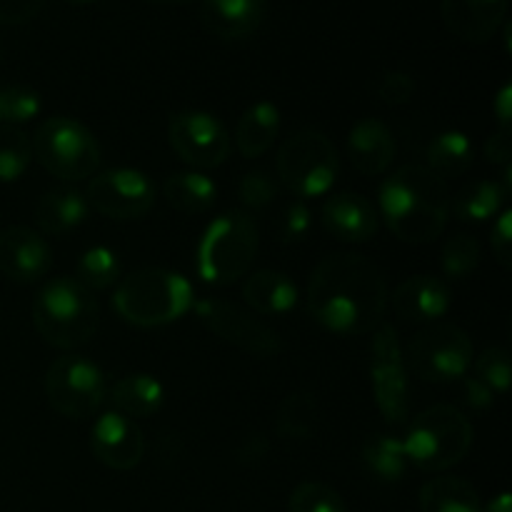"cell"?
<instances>
[{
	"label": "cell",
	"mask_w": 512,
	"mask_h": 512,
	"mask_svg": "<svg viewBox=\"0 0 512 512\" xmlns=\"http://www.w3.org/2000/svg\"><path fill=\"white\" fill-rule=\"evenodd\" d=\"M308 310L328 333L355 338L380 328L388 310V280L360 253H335L315 265L308 283Z\"/></svg>",
	"instance_id": "cell-1"
},
{
	"label": "cell",
	"mask_w": 512,
	"mask_h": 512,
	"mask_svg": "<svg viewBox=\"0 0 512 512\" xmlns=\"http://www.w3.org/2000/svg\"><path fill=\"white\" fill-rule=\"evenodd\" d=\"M378 208L395 238L425 245L438 240L448 228L450 190L425 165H403L380 185Z\"/></svg>",
	"instance_id": "cell-2"
},
{
	"label": "cell",
	"mask_w": 512,
	"mask_h": 512,
	"mask_svg": "<svg viewBox=\"0 0 512 512\" xmlns=\"http://www.w3.org/2000/svg\"><path fill=\"white\" fill-rule=\"evenodd\" d=\"M193 285L165 268H140L118 280L113 308L125 323L160 328L183 318L195 305Z\"/></svg>",
	"instance_id": "cell-3"
},
{
	"label": "cell",
	"mask_w": 512,
	"mask_h": 512,
	"mask_svg": "<svg viewBox=\"0 0 512 512\" xmlns=\"http://www.w3.org/2000/svg\"><path fill=\"white\" fill-rule=\"evenodd\" d=\"M33 325L40 338L58 350L83 348L100 325L93 293L75 278H53L40 288L33 303Z\"/></svg>",
	"instance_id": "cell-4"
},
{
	"label": "cell",
	"mask_w": 512,
	"mask_h": 512,
	"mask_svg": "<svg viewBox=\"0 0 512 512\" xmlns=\"http://www.w3.org/2000/svg\"><path fill=\"white\" fill-rule=\"evenodd\" d=\"M473 423L455 405H433L418 413L403 440L408 463L425 473H445L473 448Z\"/></svg>",
	"instance_id": "cell-5"
},
{
	"label": "cell",
	"mask_w": 512,
	"mask_h": 512,
	"mask_svg": "<svg viewBox=\"0 0 512 512\" xmlns=\"http://www.w3.org/2000/svg\"><path fill=\"white\" fill-rule=\"evenodd\" d=\"M260 248L255 220L245 210H225L205 228L195 268L208 285H233L245 278Z\"/></svg>",
	"instance_id": "cell-6"
},
{
	"label": "cell",
	"mask_w": 512,
	"mask_h": 512,
	"mask_svg": "<svg viewBox=\"0 0 512 512\" xmlns=\"http://www.w3.org/2000/svg\"><path fill=\"white\" fill-rule=\"evenodd\" d=\"M278 180L298 200L320 198L335 185L340 158L333 140L320 130H298L278 150Z\"/></svg>",
	"instance_id": "cell-7"
},
{
	"label": "cell",
	"mask_w": 512,
	"mask_h": 512,
	"mask_svg": "<svg viewBox=\"0 0 512 512\" xmlns=\"http://www.w3.org/2000/svg\"><path fill=\"white\" fill-rule=\"evenodd\" d=\"M33 158L60 180H85L98 173L100 145L93 130L65 115L45 120L30 138Z\"/></svg>",
	"instance_id": "cell-8"
},
{
	"label": "cell",
	"mask_w": 512,
	"mask_h": 512,
	"mask_svg": "<svg viewBox=\"0 0 512 512\" xmlns=\"http://www.w3.org/2000/svg\"><path fill=\"white\" fill-rule=\"evenodd\" d=\"M405 368L425 383H453L470 373L475 348L460 325L433 323L420 330L403 350Z\"/></svg>",
	"instance_id": "cell-9"
},
{
	"label": "cell",
	"mask_w": 512,
	"mask_h": 512,
	"mask_svg": "<svg viewBox=\"0 0 512 512\" xmlns=\"http://www.w3.org/2000/svg\"><path fill=\"white\" fill-rule=\"evenodd\" d=\"M105 395L108 383L103 370L83 355H63L45 370V398L63 418H93L105 403Z\"/></svg>",
	"instance_id": "cell-10"
},
{
	"label": "cell",
	"mask_w": 512,
	"mask_h": 512,
	"mask_svg": "<svg viewBox=\"0 0 512 512\" xmlns=\"http://www.w3.org/2000/svg\"><path fill=\"white\" fill-rule=\"evenodd\" d=\"M370 385L373 398L385 423L403 425L410 410L408 368H405L403 345L393 325H380L370 343Z\"/></svg>",
	"instance_id": "cell-11"
},
{
	"label": "cell",
	"mask_w": 512,
	"mask_h": 512,
	"mask_svg": "<svg viewBox=\"0 0 512 512\" xmlns=\"http://www.w3.org/2000/svg\"><path fill=\"white\" fill-rule=\"evenodd\" d=\"M193 310L210 333L218 335L223 343L243 350V353L258 355V358H275L283 350L280 335L268 323L255 318L253 310H245L230 300L220 298L198 300Z\"/></svg>",
	"instance_id": "cell-12"
},
{
	"label": "cell",
	"mask_w": 512,
	"mask_h": 512,
	"mask_svg": "<svg viewBox=\"0 0 512 512\" xmlns=\"http://www.w3.org/2000/svg\"><path fill=\"white\" fill-rule=\"evenodd\" d=\"M168 140L175 155L198 170L223 165L233 148L225 125L205 110H178L170 115Z\"/></svg>",
	"instance_id": "cell-13"
},
{
	"label": "cell",
	"mask_w": 512,
	"mask_h": 512,
	"mask_svg": "<svg viewBox=\"0 0 512 512\" xmlns=\"http://www.w3.org/2000/svg\"><path fill=\"white\" fill-rule=\"evenodd\" d=\"M85 200L113 220H140L153 210L155 183L135 168L98 170L85 190Z\"/></svg>",
	"instance_id": "cell-14"
},
{
	"label": "cell",
	"mask_w": 512,
	"mask_h": 512,
	"mask_svg": "<svg viewBox=\"0 0 512 512\" xmlns=\"http://www.w3.org/2000/svg\"><path fill=\"white\" fill-rule=\"evenodd\" d=\"M90 450L110 470H133L145 458V438L138 423L118 410L100 415L90 428Z\"/></svg>",
	"instance_id": "cell-15"
},
{
	"label": "cell",
	"mask_w": 512,
	"mask_h": 512,
	"mask_svg": "<svg viewBox=\"0 0 512 512\" xmlns=\"http://www.w3.org/2000/svg\"><path fill=\"white\" fill-rule=\"evenodd\" d=\"M53 265V250L38 230L10 225L0 230V273L15 283H38Z\"/></svg>",
	"instance_id": "cell-16"
},
{
	"label": "cell",
	"mask_w": 512,
	"mask_h": 512,
	"mask_svg": "<svg viewBox=\"0 0 512 512\" xmlns=\"http://www.w3.org/2000/svg\"><path fill=\"white\" fill-rule=\"evenodd\" d=\"M440 13L455 38L485 45L508 20V0H440Z\"/></svg>",
	"instance_id": "cell-17"
},
{
	"label": "cell",
	"mask_w": 512,
	"mask_h": 512,
	"mask_svg": "<svg viewBox=\"0 0 512 512\" xmlns=\"http://www.w3.org/2000/svg\"><path fill=\"white\" fill-rule=\"evenodd\" d=\"M453 293L448 283L433 275H413L403 280L393 293V310L408 323H438L450 313Z\"/></svg>",
	"instance_id": "cell-18"
},
{
	"label": "cell",
	"mask_w": 512,
	"mask_h": 512,
	"mask_svg": "<svg viewBox=\"0 0 512 512\" xmlns=\"http://www.w3.org/2000/svg\"><path fill=\"white\" fill-rule=\"evenodd\" d=\"M323 228L343 243H368L378 233V210L360 193H335L325 200Z\"/></svg>",
	"instance_id": "cell-19"
},
{
	"label": "cell",
	"mask_w": 512,
	"mask_h": 512,
	"mask_svg": "<svg viewBox=\"0 0 512 512\" xmlns=\"http://www.w3.org/2000/svg\"><path fill=\"white\" fill-rule=\"evenodd\" d=\"M268 15V0H203L200 20L220 40H245L255 35Z\"/></svg>",
	"instance_id": "cell-20"
},
{
	"label": "cell",
	"mask_w": 512,
	"mask_h": 512,
	"mask_svg": "<svg viewBox=\"0 0 512 512\" xmlns=\"http://www.w3.org/2000/svg\"><path fill=\"white\" fill-rule=\"evenodd\" d=\"M393 130L378 118H363L348 133V158L360 175H383L395 158Z\"/></svg>",
	"instance_id": "cell-21"
},
{
	"label": "cell",
	"mask_w": 512,
	"mask_h": 512,
	"mask_svg": "<svg viewBox=\"0 0 512 512\" xmlns=\"http://www.w3.org/2000/svg\"><path fill=\"white\" fill-rule=\"evenodd\" d=\"M243 298L258 315H285L298 305V285L280 270H255L243 283Z\"/></svg>",
	"instance_id": "cell-22"
},
{
	"label": "cell",
	"mask_w": 512,
	"mask_h": 512,
	"mask_svg": "<svg viewBox=\"0 0 512 512\" xmlns=\"http://www.w3.org/2000/svg\"><path fill=\"white\" fill-rule=\"evenodd\" d=\"M88 210V200L78 190H50V193L40 195L38 205H35V223H38L40 233L48 238H63L85 223Z\"/></svg>",
	"instance_id": "cell-23"
},
{
	"label": "cell",
	"mask_w": 512,
	"mask_h": 512,
	"mask_svg": "<svg viewBox=\"0 0 512 512\" xmlns=\"http://www.w3.org/2000/svg\"><path fill=\"white\" fill-rule=\"evenodd\" d=\"M280 133V110L270 100H258L240 115L235 125V145L243 158H260L273 148Z\"/></svg>",
	"instance_id": "cell-24"
},
{
	"label": "cell",
	"mask_w": 512,
	"mask_h": 512,
	"mask_svg": "<svg viewBox=\"0 0 512 512\" xmlns=\"http://www.w3.org/2000/svg\"><path fill=\"white\" fill-rule=\"evenodd\" d=\"M110 398L118 413L125 418L140 420L158 413L165 403V388L155 375L133 373L120 378L110 390Z\"/></svg>",
	"instance_id": "cell-25"
},
{
	"label": "cell",
	"mask_w": 512,
	"mask_h": 512,
	"mask_svg": "<svg viewBox=\"0 0 512 512\" xmlns=\"http://www.w3.org/2000/svg\"><path fill=\"white\" fill-rule=\"evenodd\" d=\"M508 193L510 188L500 180H475L450 198V213L463 223H483L503 210Z\"/></svg>",
	"instance_id": "cell-26"
},
{
	"label": "cell",
	"mask_w": 512,
	"mask_h": 512,
	"mask_svg": "<svg viewBox=\"0 0 512 512\" xmlns=\"http://www.w3.org/2000/svg\"><path fill=\"white\" fill-rule=\"evenodd\" d=\"M320 428V405L313 393H290L275 415V433L285 443H308Z\"/></svg>",
	"instance_id": "cell-27"
},
{
	"label": "cell",
	"mask_w": 512,
	"mask_h": 512,
	"mask_svg": "<svg viewBox=\"0 0 512 512\" xmlns=\"http://www.w3.org/2000/svg\"><path fill=\"white\" fill-rule=\"evenodd\" d=\"M163 195L183 215H200L205 210L213 208L215 198H218V188L208 175L198 173V170H183V173L168 175L163 185Z\"/></svg>",
	"instance_id": "cell-28"
},
{
	"label": "cell",
	"mask_w": 512,
	"mask_h": 512,
	"mask_svg": "<svg viewBox=\"0 0 512 512\" xmlns=\"http://www.w3.org/2000/svg\"><path fill=\"white\" fill-rule=\"evenodd\" d=\"M425 158H428L425 168L433 170L438 178H460L473 165V140L463 130H443V133H438L430 140Z\"/></svg>",
	"instance_id": "cell-29"
},
{
	"label": "cell",
	"mask_w": 512,
	"mask_h": 512,
	"mask_svg": "<svg viewBox=\"0 0 512 512\" xmlns=\"http://www.w3.org/2000/svg\"><path fill=\"white\" fill-rule=\"evenodd\" d=\"M420 512H483V505L468 480L445 475L420 488Z\"/></svg>",
	"instance_id": "cell-30"
},
{
	"label": "cell",
	"mask_w": 512,
	"mask_h": 512,
	"mask_svg": "<svg viewBox=\"0 0 512 512\" xmlns=\"http://www.w3.org/2000/svg\"><path fill=\"white\" fill-rule=\"evenodd\" d=\"M363 463L370 475L383 483H398L408 473V455H405L403 440L393 435H373L363 445Z\"/></svg>",
	"instance_id": "cell-31"
},
{
	"label": "cell",
	"mask_w": 512,
	"mask_h": 512,
	"mask_svg": "<svg viewBox=\"0 0 512 512\" xmlns=\"http://www.w3.org/2000/svg\"><path fill=\"white\" fill-rule=\"evenodd\" d=\"M75 280L83 288L93 290H108L118 285L120 280V260L115 250L105 248V245H93L85 250L75 265Z\"/></svg>",
	"instance_id": "cell-32"
},
{
	"label": "cell",
	"mask_w": 512,
	"mask_h": 512,
	"mask_svg": "<svg viewBox=\"0 0 512 512\" xmlns=\"http://www.w3.org/2000/svg\"><path fill=\"white\" fill-rule=\"evenodd\" d=\"M33 163L30 135L15 125H0V183H15Z\"/></svg>",
	"instance_id": "cell-33"
},
{
	"label": "cell",
	"mask_w": 512,
	"mask_h": 512,
	"mask_svg": "<svg viewBox=\"0 0 512 512\" xmlns=\"http://www.w3.org/2000/svg\"><path fill=\"white\" fill-rule=\"evenodd\" d=\"M443 273L448 280H465L480 265V243L468 233H458L443 248Z\"/></svg>",
	"instance_id": "cell-34"
},
{
	"label": "cell",
	"mask_w": 512,
	"mask_h": 512,
	"mask_svg": "<svg viewBox=\"0 0 512 512\" xmlns=\"http://www.w3.org/2000/svg\"><path fill=\"white\" fill-rule=\"evenodd\" d=\"M40 108V95L33 88H25V85H8V88H0V125H20L30 123L33 118H38Z\"/></svg>",
	"instance_id": "cell-35"
},
{
	"label": "cell",
	"mask_w": 512,
	"mask_h": 512,
	"mask_svg": "<svg viewBox=\"0 0 512 512\" xmlns=\"http://www.w3.org/2000/svg\"><path fill=\"white\" fill-rule=\"evenodd\" d=\"M290 512H348V505L340 498L338 490H333L325 483H300L298 488L290 493L288 500Z\"/></svg>",
	"instance_id": "cell-36"
},
{
	"label": "cell",
	"mask_w": 512,
	"mask_h": 512,
	"mask_svg": "<svg viewBox=\"0 0 512 512\" xmlns=\"http://www.w3.org/2000/svg\"><path fill=\"white\" fill-rule=\"evenodd\" d=\"M475 378L488 385L495 395H505L510 388V353L505 348H488L473 360Z\"/></svg>",
	"instance_id": "cell-37"
},
{
	"label": "cell",
	"mask_w": 512,
	"mask_h": 512,
	"mask_svg": "<svg viewBox=\"0 0 512 512\" xmlns=\"http://www.w3.org/2000/svg\"><path fill=\"white\" fill-rule=\"evenodd\" d=\"M280 195V185L268 170H250L238 183V200L248 210H265Z\"/></svg>",
	"instance_id": "cell-38"
},
{
	"label": "cell",
	"mask_w": 512,
	"mask_h": 512,
	"mask_svg": "<svg viewBox=\"0 0 512 512\" xmlns=\"http://www.w3.org/2000/svg\"><path fill=\"white\" fill-rule=\"evenodd\" d=\"M375 95H378L380 103L390 105V108H398L413 100L415 95V78L405 70H385L375 78L373 83Z\"/></svg>",
	"instance_id": "cell-39"
},
{
	"label": "cell",
	"mask_w": 512,
	"mask_h": 512,
	"mask_svg": "<svg viewBox=\"0 0 512 512\" xmlns=\"http://www.w3.org/2000/svg\"><path fill=\"white\" fill-rule=\"evenodd\" d=\"M310 208L305 205V200H293L283 208L278 218V238L283 245L300 243V240L308 235L310 230Z\"/></svg>",
	"instance_id": "cell-40"
},
{
	"label": "cell",
	"mask_w": 512,
	"mask_h": 512,
	"mask_svg": "<svg viewBox=\"0 0 512 512\" xmlns=\"http://www.w3.org/2000/svg\"><path fill=\"white\" fill-rule=\"evenodd\" d=\"M490 248H493L495 260L503 268H510L512 263V210H500L495 218L493 230H490Z\"/></svg>",
	"instance_id": "cell-41"
},
{
	"label": "cell",
	"mask_w": 512,
	"mask_h": 512,
	"mask_svg": "<svg viewBox=\"0 0 512 512\" xmlns=\"http://www.w3.org/2000/svg\"><path fill=\"white\" fill-rule=\"evenodd\" d=\"M45 0H0V25H25L43 10Z\"/></svg>",
	"instance_id": "cell-42"
},
{
	"label": "cell",
	"mask_w": 512,
	"mask_h": 512,
	"mask_svg": "<svg viewBox=\"0 0 512 512\" xmlns=\"http://www.w3.org/2000/svg\"><path fill=\"white\" fill-rule=\"evenodd\" d=\"M485 158H488V163L508 168L510 160H512V130L510 128H498L488 140H485Z\"/></svg>",
	"instance_id": "cell-43"
},
{
	"label": "cell",
	"mask_w": 512,
	"mask_h": 512,
	"mask_svg": "<svg viewBox=\"0 0 512 512\" xmlns=\"http://www.w3.org/2000/svg\"><path fill=\"white\" fill-rule=\"evenodd\" d=\"M463 385H465V400H468V405H473V408L478 410L493 408L495 393L488 388V385L480 383L475 375H465Z\"/></svg>",
	"instance_id": "cell-44"
},
{
	"label": "cell",
	"mask_w": 512,
	"mask_h": 512,
	"mask_svg": "<svg viewBox=\"0 0 512 512\" xmlns=\"http://www.w3.org/2000/svg\"><path fill=\"white\" fill-rule=\"evenodd\" d=\"M265 453H268V440L260 433H253L238 448V460L240 463H258L260 458H265Z\"/></svg>",
	"instance_id": "cell-45"
},
{
	"label": "cell",
	"mask_w": 512,
	"mask_h": 512,
	"mask_svg": "<svg viewBox=\"0 0 512 512\" xmlns=\"http://www.w3.org/2000/svg\"><path fill=\"white\" fill-rule=\"evenodd\" d=\"M493 110L500 120V128H510L512 123V85L510 83H505L503 88H500V93L495 95Z\"/></svg>",
	"instance_id": "cell-46"
},
{
	"label": "cell",
	"mask_w": 512,
	"mask_h": 512,
	"mask_svg": "<svg viewBox=\"0 0 512 512\" xmlns=\"http://www.w3.org/2000/svg\"><path fill=\"white\" fill-rule=\"evenodd\" d=\"M483 512H512V498H510V493L495 495V498L490 500L488 505H485Z\"/></svg>",
	"instance_id": "cell-47"
},
{
	"label": "cell",
	"mask_w": 512,
	"mask_h": 512,
	"mask_svg": "<svg viewBox=\"0 0 512 512\" xmlns=\"http://www.w3.org/2000/svg\"><path fill=\"white\" fill-rule=\"evenodd\" d=\"M153 3H170V5H185L190 0H153Z\"/></svg>",
	"instance_id": "cell-48"
},
{
	"label": "cell",
	"mask_w": 512,
	"mask_h": 512,
	"mask_svg": "<svg viewBox=\"0 0 512 512\" xmlns=\"http://www.w3.org/2000/svg\"><path fill=\"white\" fill-rule=\"evenodd\" d=\"M68 3H75V5H85V3H93V0H68Z\"/></svg>",
	"instance_id": "cell-49"
},
{
	"label": "cell",
	"mask_w": 512,
	"mask_h": 512,
	"mask_svg": "<svg viewBox=\"0 0 512 512\" xmlns=\"http://www.w3.org/2000/svg\"><path fill=\"white\" fill-rule=\"evenodd\" d=\"M0 60H3V48H0Z\"/></svg>",
	"instance_id": "cell-50"
}]
</instances>
